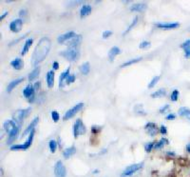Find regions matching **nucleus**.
Returning <instances> with one entry per match:
<instances>
[{"label":"nucleus","mask_w":190,"mask_h":177,"mask_svg":"<svg viewBox=\"0 0 190 177\" xmlns=\"http://www.w3.org/2000/svg\"><path fill=\"white\" fill-rule=\"evenodd\" d=\"M179 94H180V92H179L178 90H174V91H173L172 93H171V95H170L171 101L176 102V101L178 100V98H179Z\"/></svg>","instance_id":"obj_35"},{"label":"nucleus","mask_w":190,"mask_h":177,"mask_svg":"<svg viewBox=\"0 0 190 177\" xmlns=\"http://www.w3.org/2000/svg\"><path fill=\"white\" fill-rule=\"evenodd\" d=\"M49 150H51V152L53 153L55 152V150H56V148H57V143L56 141H54V140H51L49 142Z\"/></svg>","instance_id":"obj_34"},{"label":"nucleus","mask_w":190,"mask_h":177,"mask_svg":"<svg viewBox=\"0 0 190 177\" xmlns=\"http://www.w3.org/2000/svg\"><path fill=\"white\" fill-rule=\"evenodd\" d=\"M49 49H51V41H49L48 37H43L42 39L39 40L32 53L31 65L36 66L40 62H42L48 55Z\"/></svg>","instance_id":"obj_1"},{"label":"nucleus","mask_w":190,"mask_h":177,"mask_svg":"<svg viewBox=\"0 0 190 177\" xmlns=\"http://www.w3.org/2000/svg\"><path fill=\"white\" fill-rule=\"evenodd\" d=\"M83 107H84V103H78L77 105H75V106H73L71 109H70L68 112L65 113L63 119L69 120V119L72 118L78 112H80V110L83 109Z\"/></svg>","instance_id":"obj_6"},{"label":"nucleus","mask_w":190,"mask_h":177,"mask_svg":"<svg viewBox=\"0 0 190 177\" xmlns=\"http://www.w3.org/2000/svg\"><path fill=\"white\" fill-rule=\"evenodd\" d=\"M142 60V57H138V58H135V59H131V60H128V61L125 62L124 64L122 65V68H124V67H126V66H130L134 63H137L139 61H141Z\"/></svg>","instance_id":"obj_32"},{"label":"nucleus","mask_w":190,"mask_h":177,"mask_svg":"<svg viewBox=\"0 0 190 177\" xmlns=\"http://www.w3.org/2000/svg\"><path fill=\"white\" fill-rule=\"evenodd\" d=\"M34 132L35 130H33L31 134H29V137H28V139L25 143L23 144H18V145H13L10 147V150L12 151H17V150H27V148H29L31 144H32V140H33V136H34Z\"/></svg>","instance_id":"obj_4"},{"label":"nucleus","mask_w":190,"mask_h":177,"mask_svg":"<svg viewBox=\"0 0 190 177\" xmlns=\"http://www.w3.org/2000/svg\"><path fill=\"white\" fill-rule=\"evenodd\" d=\"M22 25H23V21H22V19H15L13 22H10V29L13 32H18L21 31Z\"/></svg>","instance_id":"obj_9"},{"label":"nucleus","mask_w":190,"mask_h":177,"mask_svg":"<svg viewBox=\"0 0 190 177\" xmlns=\"http://www.w3.org/2000/svg\"><path fill=\"white\" fill-rule=\"evenodd\" d=\"M32 42H33V40L31 39V38H30V39H28V40L25 42L24 47H23V49H22V52H21L22 55H25V54L28 52V51H29L30 47L32 45Z\"/></svg>","instance_id":"obj_28"},{"label":"nucleus","mask_w":190,"mask_h":177,"mask_svg":"<svg viewBox=\"0 0 190 177\" xmlns=\"http://www.w3.org/2000/svg\"><path fill=\"white\" fill-rule=\"evenodd\" d=\"M183 50H184V56L186 58H190V46L184 48Z\"/></svg>","instance_id":"obj_41"},{"label":"nucleus","mask_w":190,"mask_h":177,"mask_svg":"<svg viewBox=\"0 0 190 177\" xmlns=\"http://www.w3.org/2000/svg\"><path fill=\"white\" fill-rule=\"evenodd\" d=\"M82 41V36L80 34L75 35L73 38H71L70 41L67 43V46L69 48H77L78 45H80V43Z\"/></svg>","instance_id":"obj_11"},{"label":"nucleus","mask_w":190,"mask_h":177,"mask_svg":"<svg viewBox=\"0 0 190 177\" xmlns=\"http://www.w3.org/2000/svg\"><path fill=\"white\" fill-rule=\"evenodd\" d=\"M154 145H155V143H153V142L147 143L146 145H144V150H146L147 152H150L152 151V148H154Z\"/></svg>","instance_id":"obj_37"},{"label":"nucleus","mask_w":190,"mask_h":177,"mask_svg":"<svg viewBox=\"0 0 190 177\" xmlns=\"http://www.w3.org/2000/svg\"><path fill=\"white\" fill-rule=\"evenodd\" d=\"M137 21H138V17H135V18H134V20L131 22V24H130L129 26H128V28H127V29H126V31L124 32V34H123V35H126V34H128V32H129L131 31V29H132V28H133L134 26H135V25L137 24Z\"/></svg>","instance_id":"obj_33"},{"label":"nucleus","mask_w":190,"mask_h":177,"mask_svg":"<svg viewBox=\"0 0 190 177\" xmlns=\"http://www.w3.org/2000/svg\"><path fill=\"white\" fill-rule=\"evenodd\" d=\"M76 152V148L74 146H71L68 148H66V150L63 152V156L66 158V159H69L70 156H72L73 154Z\"/></svg>","instance_id":"obj_21"},{"label":"nucleus","mask_w":190,"mask_h":177,"mask_svg":"<svg viewBox=\"0 0 190 177\" xmlns=\"http://www.w3.org/2000/svg\"><path fill=\"white\" fill-rule=\"evenodd\" d=\"M38 121H39V118L38 117H35L34 119H33L31 122V124L27 127V129L23 131V134H22V137H24V136H26L27 134H30L31 132L34 130V128H35V126L38 124Z\"/></svg>","instance_id":"obj_12"},{"label":"nucleus","mask_w":190,"mask_h":177,"mask_svg":"<svg viewBox=\"0 0 190 177\" xmlns=\"http://www.w3.org/2000/svg\"><path fill=\"white\" fill-rule=\"evenodd\" d=\"M52 68H53V70H58V69H59V63H58L57 61L53 62V64H52Z\"/></svg>","instance_id":"obj_48"},{"label":"nucleus","mask_w":190,"mask_h":177,"mask_svg":"<svg viewBox=\"0 0 190 177\" xmlns=\"http://www.w3.org/2000/svg\"><path fill=\"white\" fill-rule=\"evenodd\" d=\"M99 172V170H93V173H98Z\"/></svg>","instance_id":"obj_54"},{"label":"nucleus","mask_w":190,"mask_h":177,"mask_svg":"<svg viewBox=\"0 0 190 177\" xmlns=\"http://www.w3.org/2000/svg\"><path fill=\"white\" fill-rule=\"evenodd\" d=\"M159 79H160V76L159 75H157V76H154L153 78H152V80L150 81V83L148 84V88H152L156 84H157L158 83V81H159Z\"/></svg>","instance_id":"obj_36"},{"label":"nucleus","mask_w":190,"mask_h":177,"mask_svg":"<svg viewBox=\"0 0 190 177\" xmlns=\"http://www.w3.org/2000/svg\"><path fill=\"white\" fill-rule=\"evenodd\" d=\"M147 8V4L144 3H139V4H135V5H132L130 10L132 12H138V13H142L144 10H146Z\"/></svg>","instance_id":"obj_18"},{"label":"nucleus","mask_w":190,"mask_h":177,"mask_svg":"<svg viewBox=\"0 0 190 177\" xmlns=\"http://www.w3.org/2000/svg\"><path fill=\"white\" fill-rule=\"evenodd\" d=\"M23 80H24V78H22V77H21V78H19V79H15V80L12 81V82H10V84L8 85V87H7V92H10L16 86L19 85L20 83H21L22 81H23Z\"/></svg>","instance_id":"obj_23"},{"label":"nucleus","mask_w":190,"mask_h":177,"mask_svg":"<svg viewBox=\"0 0 190 177\" xmlns=\"http://www.w3.org/2000/svg\"><path fill=\"white\" fill-rule=\"evenodd\" d=\"M89 70H91V68H89V63L88 62H85L80 67V71L84 75H88Z\"/></svg>","instance_id":"obj_30"},{"label":"nucleus","mask_w":190,"mask_h":177,"mask_svg":"<svg viewBox=\"0 0 190 177\" xmlns=\"http://www.w3.org/2000/svg\"><path fill=\"white\" fill-rule=\"evenodd\" d=\"M143 166H144V163H138V164H133V165L128 166V167L122 172L121 177H126V176L132 175L133 173H135L138 170H141L143 168Z\"/></svg>","instance_id":"obj_5"},{"label":"nucleus","mask_w":190,"mask_h":177,"mask_svg":"<svg viewBox=\"0 0 190 177\" xmlns=\"http://www.w3.org/2000/svg\"><path fill=\"white\" fill-rule=\"evenodd\" d=\"M31 108L29 107L28 109H24V110H16V112L13 113V120L14 121L15 123H21L22 121H23L28 115L30 114L31 112Z\"/></svg>","instance_id":"obj_3"},{"label":"nucleus","mask_w":190,"mask_h":177,"mask_svg":"<svg viewBox=\"0 0 190 177\" xmlns=\"http://www.w3.org/2000/svg\"><path fill=\"white\" fill-rule=\"evenodd\" d=\"M111 34H112V32L111 31H105L104 32H103V38H108V37H109Z\"/></svg>","instance_id":"obj_43"},{"label":"nucleus","mask_w":190,"mask_h":177,"mask_svg":"<svg viewBox=\"0 0 190 177\" xmlns=\"http://www.w3.org/2000/svg\"><path fill=\"white\" fill-rule=\"evenodd\" d=\"M70 67H69L66 70H64L63 73L61 74V75L59 77V87L60 88H63L64 83L66 82L67 78H68V76L70 75Z\"/></svg>","instance_id":"obj_17"},{"label":"nucleus","mask_w":190,"mask_h":177,"mask_svg":"<svg viewBox=\"0 0 190 177\" xmlns=\"http://www.w3.org/2000/svg\"><path fill=\"white\" fill-rule=\"evenodd\" d=\"M7 14H8V12H5L2 15H1V17H0V19H1V20H3L5 17H6V16H7Z\"/></svg>","instance_id":"obj_51"},{"label":"nucleus","mask_w":190,"mask_h":177,"mask_svg":"<svg viewBox=\"0 0 190 177\" xmlns=\"http://www.w3.org/2000/svg\"><path fill=\"white\" fill-rule=\"evenodd\" d=\"M67 170L61 161H57L54 166V174L56 177H66Z\"/></svg>","instance_id":"obj_8"},{"label":"nucleus","mask_w":190,"mask_h":177,"mask_svg":"<svg viewBox=\"0 0 190 177\" xmlns=\"http://www.w3.org/2000/svg\"><path fill=\"white\" fill-rule=\"evenodd\" d=\"M10 65H12L15 70H21L22 68H23L24 63H23V60H22V59L15 58L14 60H13V61L10 62Z\"/></svg>","instance_id":"obj_22"},{"label":"nucleus","mask_w":190,"mask_h":177,"mask_svg":"<svg viewBox=\"0 0 190 177\" xmlns=\"http://www.w3.org/2000/svg\"><path fill=\"white\" fill-rule=\"evenodd\" d=\"M179 115L190 121V110L186 107H182L179 109Z\"/></svg>","instance_id":"obj_20"},{"label":"nucleus","mask_w":190,"mask_h":177,"mask_svg":"<svg viewBox=\"0 0 190 177\" xmlns=\"http://www.w3.org/2000/svg\"><path fill=\"white\" fill-rule=\"evenodd\" d=\"M25 14H27V12L25 10H21L19 12V15H21V16H24Z\"/></svg>","instance_id":"obj_50"},{"label":"nucleus","mask_w":190,"mask_h":177,"mask_svg":"<svg viewBox=\"0 0 190 177\" xmlns=\"http://www.w3.org/2000/svg\"><path fill=\"white\" fill-rule=\"evenodd\" d=\"M91 13V6H89V5H83L80 10V14L82 17H85V16L88 15Z\"/></svg>","instance_id":"obj_25"},{"label":"nucleus","mask_w":190,"mask_h":177,"mask_svg":"<svg viewBox=\"0 0 190 177\" xmlns=\"http://www.w3.org/2000/svg\"><path fill=\"white\" fill-rule=\"evenodd\" d=\"M75 32H67V34H62V35H60L58 38H57V41L59 43H65L66 41H70L71 38H73L75 36Z\"/></svg>","instance_id":"obj_13"},{"label":"nucleus","mask_w":190,"mask_h":177,"mask_svg":"<svg viewBox=\"0 0 190 177\" xmlns=\"http://www.w3.org/2000/svg\"><path fill=\"white\" fill-rule=\"evenodd\" d=\"M60 55L70 60V61H76V60L80 57V52L77 48H69L68 50H66V51L61 52Z\"/></svg>","instance_id":"obj_2"},{"label":"nucleus","mask_w":190,"mask_h":177,"mask_svg":"<svg viewBox=\"0 0 190 177\" xmlns=\"http://www.w3.org/2000/svg\"><path fill=\"white\" fill-rule=\"evenodd\" d=\"M91 131H92V134H98L99 131H101V127H99V126H92L91 127Z\"/></svg>","instance_id":"obj_40"},{"label":"nucleus","mask_w":190,"mask_h":177,"mask_svg":"<svg viewBox=\"0 0 190 177\" xmlns=\"http://www.w3.org/2000/svg\"><path fill=\"white\" fill-rule=\"evenodd\" d=\"M149 45H150L149 42H147V41H144V42H142L141 44H140V48H141V49H146V48L149 47Z\"/></svg>","instance_id":"obj_42"},{"label":"nucleus","mask_w":190,"mask_h":177,"mask_svg":"<svg viewBox=\"0 0 190 177\" xmlns=\"http://www.w3.org/2000/svg\"><path fill=\"white\" fill-rule=\"evenodd\" d=\"M168 140L166 139V138H162V139H160L157 143H155L154 145V148L155 150H159V148H163L165 145H166V144H168Z\"/></svg>","instance_id":"obj_29"},{"label":"nucleus","mask_w":190,"mask_h":177,"mask_svg":"<svg viewBox=\"0 0 190 177\" xmlns=\"http://www.w3.org/2000/svg\"><path fill=\"white\" fill-rule=\"evenodd\" d=\"M186 152L190 154V143H188V144H187L186 147Z\"/></svg>","instance_id":"obj_52"},{"label":"nucleus","mask_w":190,"mask_h":177,"mask_svg":"<svg viewBox=\"0 0 190 177\" xmlns=\"http://www.w3.org/2000/svg\"><path fill=\"white\" fill-rule=\"evenodd\" d=\"M39 74H40V67H35L34 69L32 70L31 73L29 74V80L30 81H33L34 79H36Z\"/></svg>","instance_id":"obj_27"},{"label":"nucleus","mask_w":190,"mask_h":177,"mask_svg":"<svg viewBox=\"0 0 190 177\" xmlns=\"http://www.w3.org/2000/svg\"><path fill=\"white\" fill-rule=\"evenodd\" d=\"M180 26L178 22H169V23H157L156 27L160 28V29H165V30H171V29H176Z\"/></svg>","instance_id":"obj_10"},{"label":"nucleus","mask_w":190,"mask_h":177,"mask_svg":"<svg viewBox=\"0 0 190 177\" xmlns=\"http://www.w3.org/2000/svg\"><path fill=\"white\" fill-rule=\"evenodd\" d=\"M16 128L15 126V122L13 120H7L6 122H5L3 124V129L5 130V131L8 132V134H10V132H12L14 129Z\"/></svg>","instance_id":"obj_14"},{"label":"nucleus","mask_w":190,"mask_h":177,"mask_svg":"<svg viewBox=\"0 0 190 177\" xmlns=\"http://www.w3.org/2000/svg\"><path fill=\"white\" fill-rule=\"evenodd\" d=\"M188 46H190V39H188V40H186V42H183L182 45H181V48L182 49H184V48H186V47H188Z\"/></svg>","instance_id":"obj_46"},{"label":"nucleus","mask_w":190,"mask_h":177,"mask_svg":"<svg viewBox=\"0 0 190 177\" xmlns=\"http://www.w3.org/2000/svg\"><path fill=\"white\" fill-rule=\"evenodd\" d=\"M166 94V92L165 90H163V88H161V90H158V91H156L155 92H153L151 96L153 98H158V97H163Z\"/></svg>","instance_id":"obj_31"},{"label":"nucleus","mask_w":190,"mask_h":177,"mask_svg":"<svg viewBox=\"0 0 190 177\" xmlns=\"http://www.w3.org/2000/svg\"><path fill=\"white\" fill-rule=\"evenodd\" d=\"M144 129H146L148 132V134L150 136H155L156 134H157V126H156L155 123L152 122H148L146 127H144Z\"/></svg>","instance_id":"obj_16"},{"label":"nucleus","mask_w":190,"mask_h":177,"mask_svg":"<svg viewBox=\"0 0 190 177\" xmlns=\"http://www.w3.org/2000/svg\"><path fill=\"white\" fill-rule=\"evenodd\" d=\"M74 81H75V75L74 74H70L66 80V83L69 85V84H71V83H73Z\"/></svg>","instance_id":"obj_38"},{"label":"nucleus","mask_w":190,"mask_h":177,"mask_svg":"<svg viewBox=\"0 0 190 177\" xmlns=\"http://www.w3.org/2000/svg\"><path fill=\"white\" fill-rule=\"evenodd\" d=\"M120 53V49L118 47H113L110 49V51L108 52V58L110 61H113L116 55H118Z\"/></svg>","instance_id":"obj_24"},{"label":"nucleus","mask_w":190,"mask_h":177,"mask_svg":"<svg viewBox=\"0 0 190 177\" xmlns=\"http://www.w3.org/2000/svg\"><path fill=\"white\" fill-rule=\"evenodd\" d=\"M167 155H169V156H175L176 154H175L174 152H167Z\"/></svg>","instance_id":"obj_53"},{"label":"nucleus","mask_w":190,"mask_h":177,"mask_svg":"<svg viewBox=\"0 0 190 177\" xmlns=\"http://www.w3.org/2000/svg\"><path fill=\"white\" fill-rule=\"evenodd\" d=\"M52 118L54 122H57L59 120V113L57 112H55V110H53V112H52Z\"/></svg>","instance_id":"obj_39"},{"label":"nucleus","mask_w":190,"mask_h":177,"mask_svg":"<svg viewBox=\"0 0 190 177\" xmlns=\"http://www.w3.org/2000/svg\"><path fill=\"white\" fill-rule=\"evenodd\" d=\"M160 132L162 134H166V132H167V130H166V127L164 126V125H162L161 126V128H160Z\"/></svg>","instance_id":"obj_44"},{"label":"nucleus","mask_w":190,"mask_h":177,"mask_svg":"<svg viewBox=\"0 0 190 177\" xmlns=\"http://www.w3.org/2000/svg\"><path fill=\"white\" fill-rule=\"evenodd\" d=\"M33 88H34V90L37 91L39 88H40V82H36L34 83V85H33Z\"/></svg>","instance_id":"obj_49"},{"label":"nucleus","mask_w":190,"mask_h":177,"mask_svg":"<svg viewBox=\"0 0 190 177\" xmlns=\"http://www.w3.org/2000/svg\"><path fill=\"white\" fill-rule=\"evenodd\" d=\"M86 132V128L85 126H84L83 122L81 119H77L76 122L74 123L73 126V135L74 137H78L79 135H82Z\"/></svg>","instance_id":"obj_7"},{"label":"nucleus","mask_w":190,"mask_h":177,"mask_svg":"<svg viewBox=\"0 0 190 177\" xmlns=\"http://www.w3.org/2000/svg\"><path fill=\"white\" fill-rule=\"evenodd\" d=\"M34 88H33L32 85H28L27 87H25L24 91H23V95L26 97V98H32L33 96H34Z\"/></svg>","instance_id":"obj_15"},{"label":"nucleus","mask_w":190,"mask_h":177,"mask_svg":"<svg viewBox=\"0 0 190 177\" xmlns=\"http://www.w3.org/2000/svg\"><path fill=\"white\" fill-rule=\"evenodd\" d=\"M189 31H190V28H189Z\"/></svg>","instance_id":"obj_55"},{"label":"nucleus","mask_w":190,"mask_h":177,"mask_svg":"<svg viewBox=\"0 0 190 177\" xmlns=\"http://www.w3.org/2000/svg\"><path fill=\"white\" fill-rule=\"evenodd\" d=\"M176 118V115L175 114H173V113H170V114H168L166 116V119L167 120H174Z\"/></svg>","instance_id":"obj_47"},{"label":"nucleus","mask_w":190,"mask_h":177,"mask_svg":"<svg viewBox=\"0 0 190 177\" xmlns=\"http://www.w3.org/2000/svg\"><path fill=\"white\" fill-rule=\"evenodd\" d=\"M18 131H19V127H16V128L9 134L8 140H7V144H10V143L13 142V140L15 139L16 136H17V134H18Z\"/></svg>","instance_id":"obj_26"},{"label":"nucleus","mask_w":190,"mask_h":177,"mask_svg":"<svg viewBox=\"0 0 190 177\" xmlns=\"http://www.w3.org/2000/svg\"><path fill=\"white\" fill-rule=\"evenodd\" d=\"M167 110H169V105H165V106H164L163 108L160 109V112L161 113H165Z\"/></svg>","instance_id":"obj_45"},{"label":"nucleus","mask_w":190,"mask_h":177,"mask_svg":"<svg viewBox=\"0 0 190 177\" xmlns=\"http://www.w3.org/2000/svg\"><path fill=\"white\" fill-rule=\"evenodd\" d=\"M47 85L49 88H52L54 86V71L49 70L47 74Z\"/></svg>","instance_id":"obj_19"}]
</instances>
